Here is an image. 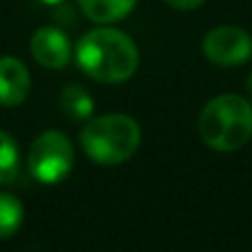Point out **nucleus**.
<instances>
[{"label":"nucleus","instance_id":"nucleus-1","mask_svg":"<svg viewBox=\"0 0 252 252\" xmlns=\"http://www.w3.org/2000/svg\"><path fill=\"white\" fill-rule=\"evenodd\" d=\"M78 66L97 82L120 84L137 71L139 53L124 31L100 27L80 38L75 47Z\"/></svg>","mask_w":252,"mask_h":252},{"label":"nucleus","instance_id":"nucleus-2","mask_svg":"<svg viewBox=\"0 0 252 252\" xmlns=\"http://www.w3.org/2000/svg\"><path fill=\"white\" fill-rule=\"evenodd\" d=\"M197 130L201 142L213 151H239L252 137V104L235 93L213 97L201 111Z\"/></svg>","mask_w":252,"mask_h":252},{"label":"nucleus","instance_id":"nucleus-3","mask_svg":"<svg viewBox=\"0 0 252 252\" xmlns=\"http://www.w3.org/2000/svg\"><path fill=\"white\" fill-rule=\"evenodd\" d=\"M142 142L139 124L130 115L109 113L89 120L80 135L84 153L93 161L104 166H115L130 159Z\"/></svg>","mask_w":252,"mask_h":252},{"label":"nucleus","instance_id":"nucleus-4","mask_svg":"<svg viewBox=\"0 0 252 252\" xmlns=\"http://www.w3.org/2000/svg\"><path fill=\"white\" fill-rule=\"evenodd\" d=\"M73 146L60 130H44L29 148V170L38 182L58 184L73 168Z\"/></svg>","mask_w":252,"mask_h":252},{"label":"nucleus","instance_id":"nucleus-5","mask_svg":"<svg viewBox=\"0 0 252 252\" xmlns=\"http://www.w3.org/2000/svg\"><path fill=\"white\" fill-rule=\"evenodd\" d=\"M204 56L217 66H239L252 58V35L241 27H215L204 38Z\"/></svg>","mask_w":252,"mask_h":252},{"label":"nucleus","instance_id":"nucleus-6","mask_svg":"<svg viewBox=\"0 0 252 252\" xmlns=\"http://www.w3.org/2000/svg\"><path fill=\"white\" fill-rule=\"evenodd\" d=\"M31 53L47 69H64L71 62L73 47L64 31L56 27H42L31 38Z\"/></svg>","mask_w":252,"mask_h":252},{"label":"nucleus","instance_id":"nucleus-7","mask_svg":"<svg viewBox=\"0 0 252 252\" xmlns=\"http://www.w3.org/2000/svg\"><path fill=\"white\" fill-rule=\"evenodd\" d=\"M31 91V75L18 58H0V104L18 106Z\"/></svg>","mask_w":252,"mask_h":252},{"label":"nucleus","instance_id":"nucleus-8","mask_svg":"<svg viewBox=\"0 0 252 252\" xmlns=\"http://www.w3.org/2000/svg\"><path fill=\"white\" fill-rule=\"evenodd\" d=\"M84 16L97 25H111L126 18L135 9L137 0H78Z\"/></svg>","mask_w":252,"mask_h":252},{"label":"nucleus","instance_id":"nucleus-9","mask_svg":"<svg viewBox=\"0 0 252 252\" xmlns=\"http://www.w3.org/2000/svg\"><path fill=\"white\" fill-rule=\"evenodd\" d=\"M95 102L91 93L80 84H69L60 93V111L69 120H89L93 115Z\"/></svg>","mask_w":252,"mask_h":252},{"label":"nucleus","instance_id":"nucleus-10","mask_svg":"<svg viewBox=\"0 0 252 252\" xmlns=\"http://www.w3.org/2000/svg\"><path fill=\"white\" fill-rule=\"evenodd\" d=\"M25 219V208L20 199L9 192H0V239L13 237L22 226Z\"/></svg>","mask_w":252,"mask_h":252},{"label":"nucleus","instance_id":"nucleus-11","mask_svg":"<svg viewBox=\"0 0 252 252\" xmlns=\"http://www.w3.org/2000/svg\"><path fill=\"white\" fill-rule=\"evenodd\" d=\"M20 170V151L7 130H0V184H9Z\"/></svg>","mask_w":252,"mask_h":252},{"label":"nucleus","instance_id":"nucleus-12","mask_svg":"<svg viewBox=\"0 0 252 252\" xmlns=\"http://www.w3.org/2000/svg\"><path fill=\"white\" fill-rule=\"evenodd\" d=\"M166 4H170L173 9H182V11H190L197 9L199 4H204V0H164Z\"/></svg>","mask_w":252,"mask_h":252},{"label":"nucleus","instance_id":"nucleus-13","mask_svg":"<svg viewBox=\"0 0 252 252\" xmlns=\"http://www.w3.org/2000/svg\"><path fill=\"white\" fill-rule=\"evenodd\" d=\"M246 89H248V93H250V97H252V71H250V75H248V82H246Z\"/></svg>","mask_w":252,"mask_h":252},{"label":"nucleus","instance_id":"nucleus-14","mask_svg":"<svg viewBox=\"0 0 252 252\" xmlns=\"http://www.w3.org/2000/svg\"><path fill=\"white\" fill-rule=\"evenodd\" d=\"M44 4H60V2H64V0H42Z\"/></svg>","mask_w":252,"mask_h":252}]
</instances>
